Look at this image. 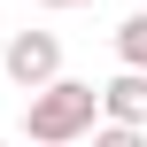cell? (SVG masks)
I'll use <instances>...</instances> for the list:
<instances>
[{
  "instance_id": "obj_1",
  "label": "cell",
  "mask_w": 147,
  "mask_h": 147,
  "mask_svg": "<svg viewBox=\"0 0 147 147\" xmlns=\"http://www.w3.org/2000/svg\"><path fill=\"white\" fill-rule=\"evenodd\" d=\"M93 116H101V85L62 78V85L31 93V109H23V140H31V147H70V140L93 132Z\"/></svg>"
},
{
  "instance_id": "obj_2",
  "label": "cell",
  "mask_w": 147,
  "mask_h": 147,
  "mask_svg": "<svg viewBox=\"0 0 147 147\" xmlns=\"http://www.w3.org/2000/svg\"><path fill=\"white\" fill-rule=\"evenodd\" d=\"M0 62H8V78H16L23 93H47V85H62V39H54V31H16Z\"/></svg>"
},
{
  "instance_id": "obj_3",
  "label": "cell",
  "mask_w": 147,
  "mask_h": 147,
  "mask_svg": "<svg viewBox=\"0 0 147 147\" xmlns=\"http://www.w3.org/2000/svg\"><path fill=\"white\" fill-rule=\"evenodd\" d=\"M101 116L124 124V132H147V70H124L101 85Z\"/></svg>"
},
{
  "instance_id": "obj_4",
  "label": "cell",
  "mask_w": 147,
  "mask_h": 147,
  "mask_svg": "<svg viewBox=\"0 0 147 147\" xmlns=\"http://www.w3.org/2000/svg\"><path fill=\"white\" fill-rule=\"evenodd\" d=\"M116 54H124V70H147V8L116 23Z\"/></svg>"
},
{
  "instance_id": "obj_5",
  "label": "cell",
  "mask_w": 147,
  "mask_h": 147,
  "mask_svg": "<svg viewBox=\"0 0 147 147\" xmlns=\"http://www.w3.org/2000/svg\"><path fill=\"white\" fill-rule=\"evenodd\" d=\"M93 147H147V132H124V124H101Z\"/></svg>"
},
{
  "instance_id": "obj_6",
  "label": "cell",
  "mask_w": 147,
  "mask_h": 147,
  "mask_svg": "<svg viewBox=\"0 0 147 147\" xmlns=\"http://www.w3.org/2000/svg\"><path fill=\"white\" fill-rule=\"evenodd\" d=\"M39 8H93V0H39Z\"/></svg>"
},
{
  "instance_id": "obj_7",
  "label": "cell",
  "mask_w": 147,
  "mask_h": 147,
  "mask_svg": "<svg viewBox=\"0 0 147 147\" xmlns=\"http://www.w3.org/2000/svg\"><path fill=\"white\" fill-rule=\"evenodd\" d=\"M0 147H8V140H0Z\"/></svg>"
}]
</instances>
